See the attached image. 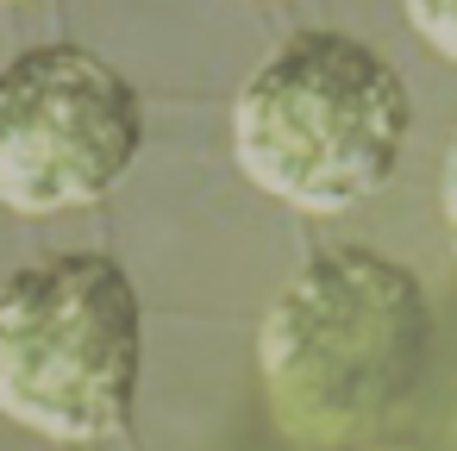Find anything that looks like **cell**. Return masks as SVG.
<instances>
[{"label": "cell", "mask_w": 457, "mask_h": 451, "mask_svg": "<svg viewBox=\"0 0 457 451\" xmlns=\"http://www.w3.org/2000/svg\"><path fill=\"white\" fill-rule=\"evenodd\" d=\"M432 307L407 263L338 245L307 257L257 326V376L276 426L307 451H338L382 426L420 382Z\"/></svg>", "instance_id": "6da1fadb"}, {"label": "cell", "mask_w": 457, "mask_h": 451, "mask_svg": "<svg viewBox=\"0 0 457 451\" xmlns=\"http://www.w3.org/2000/svg\"><path fill=\"white\" fill-rule=\"evenodd\" d=\"M413 132L401 70L351 32L282 38L232 101V157L295 213H351L388 188Z\"/></svg>", "instance_id": "7a4b0ae2"}, {"label": "cell", "mask_w": 457, "mask_h": 451, "mask_svg": "<svg viewBox=\"0 0 457 451\" xmlns=\"http://www.w3.org/2000/svg\"><path fill=\"white\" fill-rule=\"evenodd\" d=\"M145 376V301L120 257L63 251L0 282V413L95 445L132 420Z\"/></svg>", "instance_id": "3957f363"}, {"label": "cell", "mask_w": 457, "mask_h": 451, "mask_svg": "<svg viewBox=\"0 0 457 451\" xmlns=\"http://www.w3.org/2000/svg\"><path fill=\"white\" fill-rule=\"evenodd\" d=\"M145 151L138 88L82 45H32L0 63V207L70 213L126 182Z\"/></svg>", "instance_id": "277c9868"}, {"label": "cell", "mask_w": 457, "mask_h": 451, "mask_svg": "<svg viewBox=\"0 0 457 451\" xmlns=\"http://www.w3.org/2000/svg\"><path fill=\"white\" fill-rule=\"evenodd\" d=\"M407 26L420 32L426 51L457 63V0H407Z\"/></svg>", "instance_id": "5b68a950"}, {"label": "cell", "mask_w": 457, "mask_h": 451, "mask_svg": "<svg viewBox=\"0 0 457 451\" xmlns=\"http://www.w3.org/2000/svg\"><path fill=\"white\" fill-rule=\"evenodd\" d=\"M438 213H445V232H451V251H457V138L445 151V176H438Z\"/></svg>", "instance_id": "8992f818"}]
</instances>
